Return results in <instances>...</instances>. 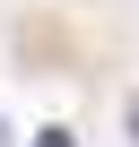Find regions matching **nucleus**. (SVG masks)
I'll list each match as a JSON object with an SVG mask.
<instances>
[{
    "mask_svg": "<svg viewBox=\"0 0 139 147\" xmlns=\"http://www.w3.org/2000/svg\"><path fill=\"white\" fill-rule=\"evenodd\" d=\"M35 147H70V130H35Z\"/></svg>",
    "mask_w": 139,
    "mask_h": 147,
    "instance_id": "nucleus-1",
    "label": "nucleus"
}]
</instances>
